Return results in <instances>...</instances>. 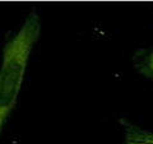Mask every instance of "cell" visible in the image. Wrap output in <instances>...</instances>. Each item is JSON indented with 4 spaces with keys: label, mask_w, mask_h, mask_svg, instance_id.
I'll use <instances>...</instances> for the list:
<instances>
[{
    "label": "cell",
    "mask_w": 153,
    "mask_h": 144,
    "mask_svg": "<svg viewBox=\"0 0 153 144\" xmlns=\"http://www.w3.org/2000/svg\"><path fill=\"white\" fill-rule=\"evenodd\" d=\"M134 69L140 76H143L153 88V46L142 47L133 55Z\"/></svg>",
    "instance_id": "cell-2"
},
{
    "label": "cell",
    "mask_w": 153,
    "mask_h": 144,
    "mask_svg": "<svg viewBox=\"0 0 153 144\" xmlns=\"http://www.w3.org/2000/svg\"><path fill=\"white\" fill-rule=\"evenodd\" d=\"M124 128V144H153V131L143 129L125 119L120 120Z\"/></svg>",
    "instance_id": "cell-3"
},
{
    "label": "cell",
    "mask_w": 153,
    "mask_h": 144,
    "mask_svg": "<svg viewBox=\"0 0 153 144\" xmlns=\"http://www.w3.org/2000/svg\"><path fill=\"white\" fill-rule=\"evenodd\" d=\"M41 33L40 14L32 9L18 32L3 49L0 68V135L9 115L16 107L28 60Z\"/></svg>",
    "instance_id": "cell-1"
}]
</instances>
